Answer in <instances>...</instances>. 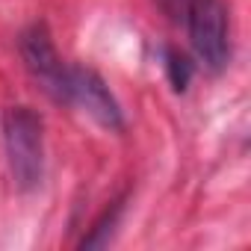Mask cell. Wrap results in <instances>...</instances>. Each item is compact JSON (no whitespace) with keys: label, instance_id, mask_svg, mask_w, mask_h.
Instances as JSON below:
<instances>
[{"label":"cell","instance_id":"5","mask_svg":"<svg viewBox=\"0 0 251 251\" xmlns=\"http://www.w3.org/2000/svg\"><path fill=\"white\" fill-rule=\"evenodd\" d=\"M166 68H169V80H172V89L175 92H186V86H189V77H192V62L183 56V53H177V50H166Z\"/></svg>","mask_w":251,"mask_h":251},{"label":"cell","instance_id":"3","mask_svg":"<svg viewBox=\"0 0 251 251\" xmlns=\"http://www.w3.org/2000/svg\"><path fill=\"white\" fill-rule=\"evenodd\" d=\"M18 50H21V59L30 71V77L59 103H68V65H62L50 36H48V27L45 24H33L21 33V42H18Z\"/></svg>","mask_w":251,"mask_h":251},{"label":"cell","instance_id":"4","mask_svg":"<svg viewBox=\"0 0 251 251\" xmlns=\"http://www.w3.org/2000/svg\"><path fill=\"white\" fill-rule=\"evenodd\" d=\"M68 103L83 106L100 127L106 130H121L124 118L121 109L115 103V98L109 95L106 83L92 71V68H68Z\"/></svg>","mask_w":251,"mask_h":251},{"label":"cell","instance_id":"2","mask_svg":"<svg viewBox=\"0 0 251 251\" xmlns=\"http://www.w3.org/2000/svg\"><path fill=\"white\" fill-rule=\"evenodd\" d=\"M186 24L195 56L210 71H222L230 59L225 3L222 0H186Z\"/></svg>","mask_w":251,"mask_h":251},{"label":"cell","instance_id":"1","mask_svg":"<svg viewBox=\"0 0 251 251\" xmlns=\"http://www.w3.org/2000/svg\"><path fill=\"white\" fill-rule=\"evenodd\" d=\"M3 142L9 172L18 189H36L45 175V127L42 115L30 106H12L3 115Z\"/></svg>","mask_w":251,"mask_h":251}]
</instances>
